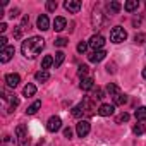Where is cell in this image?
<instances>
[{"instance_id": "4", "label": "cell", "mask_w": 146, "mask_h": 146, "mask_svg": "<svg viewBox=\"0 0 146 146\" xmlns=\"http://www.w3.org/2000/svg\"><path fill=\"white\" fill-rule=\"evenodd\" d=\"M88 45H90V48H91L93 52H96V50H103V45H105V38H103L102 35H93V36L90 38Z\"/></svg>"}, {"instance_id": "26", "label": "cell", "mask_w": 146, "mask_h": 146, "mask_svg": "<svg viewBox=\"0 0 146 146\" xmlns=\"http://www.w3.org/2000/svg\"><path fill=\"white\" fill-rule=\"evenodd\" d=\"M124 103H127V96L125 95L119 93L117 96H113V105H124Z\"/></svg>"}, {"instance_id": "35", "label": "cell", "mask_w": 146, "mask_h": 146, "mask_svg": "<svg viewBox=\"0 0 146 146\" xmlns=\"http://www.w3.org/2000/svg\"><path fill=\"white\" fill-rule=\"evenodd\" d=\"M55 9H57V2H53V0H50V2H46V11L53 12Z\"/></svg>"}, {"instance_id": "34", "label": "cell", "mask_w": 146, "mask_h": 146, "mask_svg": "<svg viewBox=\"0 0 146 146\" xmlns=\"http://www.w3.org/2000/svg\"><path fill=\"white\" fill-rule=\"evenodd\" d=\"M67 43H69L67 38H57V40H55V46H60V48H62V46H67Z\"/></svg>"}, {"instance_id": "10", "label": "cell", "mask_w": 146, "mask_h": 146, "mask_svg": "<svg viewBox=\"0 0 146 146\" xmlns=\"http://www.w3.org/2000/svg\"><path fill=\"white\" fill-rule=\"evenodd\" d=\"M36 28H38L40 31H46V29H50V21H48V16H46V14L38 16V19H36Z\"/></svg>"}, {"instance_id": "33", "label": "cell", "mask_w": 146, "mask_h": 146, "mask_svg": "<svg viewBox=\"0 0 146 146\" xmlns=\"http://www.w3.org/2000/svg\"><path fill=\"white\" fill-rule=\"evenodd\" d=\"M88 70H90V69H88V65H79L78 74H79L81 78H88V76H86V74H88Z\"/></svg>"}, {"instance_id": "15", "label": "cell", "mask_w": 146, "mask_h": 146, "mask_svg": "<svg viewBox=\"0 0 146 146\" xmlns=\"http://www.w3.org/2000/svg\"><path fill=\"white\" fill-rule=\"evenodd\" d=\"M79 88H81L83 91H90V90H93V88H95V81H93V78H83Z\"/></svg>"}, {"instance_id": "1", "label": "cell", "mask_w": 146, "mask_h": 146, "mask_svg": "<svg viewBox=\"0 0 146 146\" xmlns=\"http://www.w3.org/2000/svg\"><path fill=\"white\" fill-rule=\"evenodd\" d=\"M43 48H45V40H43L41 36H31V38L24 40L23 45H21L23 55H24L26 58H29V60L36 58V57L41 53Z\"/></svg>"}, {"instance_id": "13", "label": "cell", "mask_w": 146, "mask_h": 146, "mask_svg": "<svg viewBox=\"0 0 146 146\" xmlns=\"http://www.w3.org/2000/svg\"><path fill=\"white\" fill-rule=\"evenodd\" d=\"M107 57V52L105 50H96V52H91L90 55H88V58H90V62H102L103 58Z\"/></svg>"}, {"instance_id": "27", "label": "cell", "mask_w": 146, "mask_h": 146, "mask_svg": "<svg viewBox=\"0 0 146 146\" xmlns=\"http://www.w3.org/2000/svg\"><path fill=\"white\" fill-rule=\"evenodd\" d=\"M131 119V115L127 113V112H122V113H119L117 117H115V124H122V122H127Z\"/></svg>"}, {"instance_id": "5", "label": "cell", "mask_w": 146, "mask_h": 146, "mask_svg": "<svg viewBox=\"0 0 146 146\" xmlns=\"http://www.w3.org/2000/svg\"><path fill=\"white\" fill-rule=\"evenodd\" d=\"M90 131H91V124L88 120H79L76 124V132H78L79 137H86L90 134Z\"/></svg>"}, {"instance_id": "42", "label": "cell", "mask_w": 146, "mask_h": 146, "mask_svg": "<svg viewBox=\"0 0 146 146\" xmlns=\"http://www.w3.org/2000/svg\"><path fill=\"white\" fill-rule=\"evenodd\" d=\"M143 78H144V79H146V67H144V69H143Z\"/></svg>"}, {"instance_id": "36", "label": "cell", "mask_w": 146, "mask_h": 146, "mask_svg": "<svg viewBox=\"0 0 146 146\" xmlns=\"http://www.w3.org/2000/svg\"><path fill=\"white\" fill-rule=\"evenodd\" d=\"M21 35H23V26H16V29H14V38H21Z\"/></svg>"}, {"instance_id": "29", "label": "cell", "mask_w": 146, "mask_h": 146, "mask_svg": "<svg viewBox=\"0 0 146 146\" xmlns=\"http://www.w3.org/2000/svg\"><path fill=\"white\" fill-rule=\"evenodd\" d=\"M132 132L137 134V136H139V134H144V132H146V125H144V124H136V125L132 127Z\"/></svg>"}, {"instance_id": "17", "label": "cell", "mask_w": 146, "mask_h": 146, "mask_svg": "<svg viewBox=\"0 0 146 146\" xmlns=\"http://www.w3.org/2000/svg\"><path fill=\"white\" fill-rule=\"evenodd\" d=\"M83 113H86V102H81L79 105H76L72 108V115L74 117H81Z\"/></svg>"}, {"instance_id": "37", "label": "cell", "mask_w": 146, "mask_h": 146, "mask_svg": "<svg viewBox=\"0 0 146 146\" xmlns=\"http://www.w3.org/2000/svg\"><path fill=\"white\" fill-rule=\"evenodd\" d=\"M95 98H96V100H102V98H105V96H103V90H100V88H96V93H95Z\"/></svg>"}, {"instance_id": "24", "label": "cell", "mask_w": 146, "mask_h": 146, "mask_svg": "<svg viewBox=\"0 0 146 146\" xmlns=\"http://www.w3.org/2000/svg\"><path fill=\"white\" fill-rule=\"evenodd\" d=\"M137 7H139V2H137V0H129V2L124 4V9H125L127 12H132V11H136Z\"/></svg>"}, {"instance_id": "9", "label": "cell", "mask_w": 146, "mask_h": 146, "mask_svg": "<svg viewBox=\"0 0 146 146\" xmlns=\"http://www.w3.org/2000/svg\"><path fill=\"white\" fill-rule=\"evenodd\" d=\"M102 24H103V14H102V11L95 9L93 14H91V26H93L95 29H98Z\"/></svg>"}, {"instance_id": "14", "label": "cell", "mask_w": 146, "mask_h": 146, "mask_svg": "<svg viewBox=\"0 0 146 146\" xmlns=\"http://www.w3.org/2000/svg\"><path fill=\"white\" fill-rule=\"evenodd\" d=\"M4 100H7V102H9L7 112H12V108H16V107L19 105V98H17L16 95H7V93H4Z\"/></svg>"}, {"instance_id": "21", "label": "cell", "mask_w": 146, "mask_h": 146, "mask_svg": "<svg viewBox=\"0 0 146 146\" xmlns=\"http://www.w3.org/2000/svg\"><path fill=\"white\" fill-rule=\"evenodd\" d=\"M134 117H136V120H139V122L146 120V107H139V108L134 112Z\"/></svg>"}, {"instance_id": "32", "label": "cell", "mask_w": 146, "mask_h": 146, "mask_svg": "<svg viewBox=\"0 0 146 146\" xmlns=\"http://www.w3.org/2000/svg\"><path fill=\"white\" fill-rule=\"evenodd\" d=\"M88 46H90L88 41H79V43H78V52H79V53H84V52L88 50Z\"/></svg>"}, {"instance_id": "40", "label": "cell", "mask_w": 146, "mask_h": 146, "mask_svg": "<svg viewBox=\"0 0 146 146\" xmlns=\"http://www.w3.org/2000/svg\"><path fill=\"white\" fill-rule=\"evenodd\" d=\"M17 14H19V11H17V9H12V11H11V14H9V16H11V17H12V19H14V17H16V16H17Z\"/></svg>"}, {"instance_id": "38", "label": "cell", "mask_w": 146, "mask_h": 146, "mask_svg": "<svg viewBox=\"0 0 146 146\" xmlns=\"http://www.w3.org/2000/svg\"><path fill=\"white\" fill-rule=\"evenodd\" d=\"M64 136H65L67 139H70V137H72V129H70V127H67V129H64Z\"/></svg>"}, {"instance_id": "7", "label": "cell", "mask_w": 146, "mask_h": 146, "mask_svg": "<svg viewBox=\"0 0 146 146\" xmlns=\"http://www.w3.org/2000/svg\"><path fill=\"white\" fill-rule=\"evenodd\" d=\"M64 7L70 14H78L81 11V2H79V0H67V2H64Z\"/></svg>"}, {"instance_id": "28", "label": "cell", "mask_w": 146, "mask_h": 146, "mask_svg": "<svg viewBox=\"0 0 146 146\" xmlns=\"http://www.w3.org/2000/svg\"><path fill=\"white\" fill-rule=\"evenodd\" d=\"M107 9H108V12H112V14H117V12L120 11V4H119V2H110V4L107 5Z\"/></svg>"}, {"instance_id": "39", "label": "cell", "mask_w": 146, "mask_h": 146, "mask_svg": "<svg viewBox=\"0 0 146 146\" xmlns=\"http://www.w3.org/2000/svg\"><path fill=\"white\" fill-rule=\"evenodd\" d=\"M0 46H2V48L9 46V45H7V38H5V36H0Z\"/></svg>"}, {"instance_id": "6", "label": "cell", "mask_w": 146, "mask_h": 146, "mask_svg": "<svg viewBox=\"0 0 146 146\" xmlns=\"http://www.w3.org/2000/svg\"><path fill=\"white\" fill-rule=\"evenodd\" d=\"M60 127H62V119H60V117L53 115V117L48 119V122H46V129H48L50 132H57V131H60Z\"/></svg>"}, {"instance_id": "22", "label": "cell", "mask_w": 146, "mask_h": 146, "mask_svg": "<svg viewBox=\"0 0 146 146\" xmlns=\"http://www.w3.org/2000/svg\"><path fill=\"white\" fill-rule=\"evenodd\" d=\"M64 60H65V53H64V52H57L55 57H53V65H55V67H60Z\"/></svg>"}, {"instance_id": "12", "label": "cell", "mask_w": 146, "mask_h": 146, "mask_svg": "<svg viewBox=\"0 0 146 146\" xmlns=\"http://www.w3.org/2000/svg\"><path fill=\"white\" fill-rule=\"evenodd\" d=\"M5 83H7L9 88H16V86L21 83V76L16 74V72H14V74H7V76H5Z\"/></svg>"}, {"instance_id": "11", "label": "cell", "mask_w": 146, "mask_h": 146, "mask_svg": "<svg viewBox=\"0 0 146 146\" xmlns=\"http://www.w3.org/2000/svg\"><path fill=\"white\" fill-rule=\"evenodd\" d=\"M113 112H115V105H110V103H103L98 108V113L102 117H110V115H113Z\"/></svg>"}, {"instance_id": "16", "label": "cell", "mask_w": 146, "mask_h": 146, "mask_svg": "<svg viewBox=\"0 0 146 146\" xmlns=\"http://www.w3.org/2000/svg\"><path fill=\"white\" fill-rule=\"evenodd\" d=\"M65 26H67V21H65V17H55L53 19V29L55 31H64L65 29Z\"/></svg>"}, {"instance_id": "25", "label": "cell", "mask_w": 146, "mask_h": 146, "mask_svg": "<svg viewBox=\"0 0 146 146\" xmlns=\"http://www.w3.org/2000/svg\"><path fill=\"white\" fill-rule=\"evenodd\" d=\"M50 65H53V57H52V55H45V57H43V60H41V69H43V70H46Z\"/></svg>"}, {"instance_id": "2", "label": "cell", "mask_w": 146, "mask_h": 146, "mask_svg": "<svg viewBox=\"0 0 146 146\" xmlns=\"http://www.w3.org/2000/svg\"><path fill=\"white\" fill-rule=\"evenodd\" d=\"M16 136H17V143L19 146H29L31 141H29V136H28V129L24 124H19L16 127Z\"/></svg>"}, {"instance_id": "30", "label": "cell", "mask_w": 146, "mask_h": 146, "mask_svg": "<svg viewBox=\"0 0 146 146\" xmlns=\"http://www.w3.org/2000/svg\"><path fill=\"white\" fill-rule=\"evenodd\" d=\"M2 146H14V137L11 134H5L2 139Z\"/></svg>"}, {"instance_id": "3", "label": "cell", "mask_w": 146, "mask_h": 146, "mask_svg": "<svg viewBox=\"0 0 146 146\" xmlns=\"http://www.w3.org/2000/svg\"><path fill=\"white\" fill-rule=\"evenodd\" d=\"M127 40V33H125V29L124 28H120V26H117V28H113L112 31H110V41L112 43H122V41H125Z\"/></svg>"}, {"instance_id": "8", "label": "cell", "mask_w": 146, "mask_h": 146, "mask_svg": "<svg viewBox=\"0 0 146 146\" xmlns=\"http://www.w3.org/2000/svg\"><path fill=\"white\" fill-rule=\"evenodd\" d=\"M12 55H14V46H5V48H2L0 50V62L2 64H7L11 58H12Z\"/></svg>"}, {"instance_id": "23", "label": "cell", "mask_w": 146, "mask_h": 146, "mask_svg": "<svg viewBox=\"0 0 146 146\" xmlns=\"http://www.w3.org/2000/svg\"><path fill=\"white\" fill-rule=\"evenodd\" d=\"M107 93L113 98V96H117L119 93H120V90H119V86L117 84H113V83H110V84H107Z\"/></svg>"}, {"instance_id": "18", "label": "cell", "mask_w": 146, "mask_h": 146, "mask_svg": "<svg viewBox=\"0 0 146 146\" xmlns=\"http://www.w3.org/2000/svg\"><path fill=\"white\" fill-rule=\"evenodd\" d=\"M35 79H36L38 83H45V81H48V79H50V72L41 69V70H38L36 74H35Z\"/></svg>"}, {"instance_id": "19", "label": "cell", "mask_w": 146, "mask_h": 146, "mask_svg": "<svg viewBox=\"0 0 146 146\" xmlns=\"http://www.w3.org/2000/svg\"><path fill=\"white\" fill-rule=\"evenodd\" d=\"M40 108H41V102H40V100H36V102H33V103L28 107L26 113H28V115H35V113H36Z\"/></svg>"}, {"instance_id": "20", "label": "cell", "mask_w": 146, "mask_h": 146, "mask_svg": "<svg viewBox=\"0 0 146 146\" xmlns=\"http://www.w3.org/2000/svg\"><path fill=\"white\" fill-rule=\"evenodd\" d=\"M23 95L28 96V98H29V96H35V95H36V86H35V84H26L24 90H23Z\"/></svg>"}, {"instance_id": "31", "label": "cell", "mask_w": 146, "mask_h": 146, "mask_svg": "<svg viewBox=\"0 0 146 146\" xmlns=\"http://www.w3.org/2000/svg\"><path fill=\"white\" fill-rule=\"evenodd\" d=\"M134 41H136L137 45H143V43H146V33H137V35L134 36Z\"/></svg>"}, {"instance_id": "41", "label": "cell", "mask_w": 146, "mask_h": 146, "mask_svg": "<svg viewBox=\"0 0 146 146\" xmlns=\"http://www.w3.org/2000/svg\"><path fill=\"white\" fill-rule=\"evenodd\" d=\"M5 29H7V24H5V23H2V24H0V31H2V33H4Z\"/></svg>"}]
</instances>
